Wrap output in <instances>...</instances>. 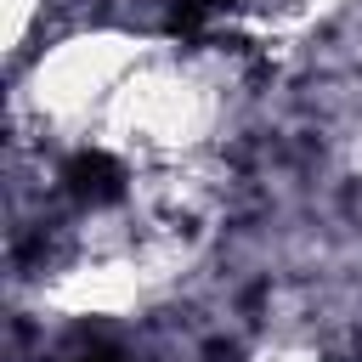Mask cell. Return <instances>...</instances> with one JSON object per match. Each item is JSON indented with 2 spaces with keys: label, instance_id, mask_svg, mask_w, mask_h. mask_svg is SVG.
<instances>
[{
  "label": "cell",
  "instance_id": "1",
  "mask_svg": "<svg viewBox=\"0 0 362 362\" xmlns=\"http://www.w3.org/2000/svg\"><path fill=\"white\" fill-rule=\"evenodd\" d=\"M221 119H226V68L215 57H181L175 45H158L107 102L96 141L136 170H158L209 153Z\"/></svg>",
  "mask_w": 362,
  "mask_h": 362
},
{
  "label": "cell",
  "instance_id": "2",
  "mask_svg": "<svg viewBox=\"0 0 362 362\" xmlns=\"http://www.w3.org/2000/svg\"><path fill=\"white\" fill-rule=\"evenodd\" d=\"M164 40H147V34H130V28H85V34H68L57 45H45L28 74L17 79V113L34 119L40 130H57V136H74V130H90L102 124L107 102L119 96V85L158 51Z\"/></svg>",
  "mask_w": 362,
  "mask_h": 362
},
{
  "label": "cell",
  "instance_id": "3",
  "mask_svg": "<svg viewBox=\"0 0 362 362\" xmlns=\"http://www.w3.org/2000/svg\"><path fill=\"white\" fill-rule=\"evenodd\" d=\"M187 260H192V238H170V232L96 243L79 260H68L40 288V300L62 317H130V311L153 305L181 277Z\"/></svg>",
  "mask_w": 362,
  "mask_h": 362
},
{
  "label": "cell",
  "instance_id": "4",
  "mask_svg": "<svg viewBox=\"0 0 362 362\" xmlns=\"http://www.w3.org/2000/svg\"><path fill=\"white\" fill-rule=\"evenodd\" d=\"M345 0H243V28L260 40V45H294L305 40L311 28H322Z\"/></svg>",
  "mask_w": 362,
  "mask_h": 362
},
{
  "label": "cell",
  "instance_id": "5",
  "mask_svg": "<svg viewBox=\"0 0 362 362\" xmlns=\"http://www.w3.org/2000/svg\"><path fill=\"white\" fill-rule=\"evenodd\" d=\"M40 11H45V0H0V40H6V51H23V40L34 34Z\"/></svg>",
  "mask_w": 362,
  "mask_h": 362
},
{
  "label": "cell",
  "instance_id": "6",
  "mask_svg": "<svg viewBox=\"0 0 362 362\" xmlns=\"http://www.w3.org/2000/svg\"><path fill=\"white\" fill-rule=\"evenodd\" d=\"M249 362H328L317 345H305V339H288V334H277V339H260L255 351H249Z\"/></svg>",
  "mask_w": 362,
  "mask_h": 362
}]
</instances>
